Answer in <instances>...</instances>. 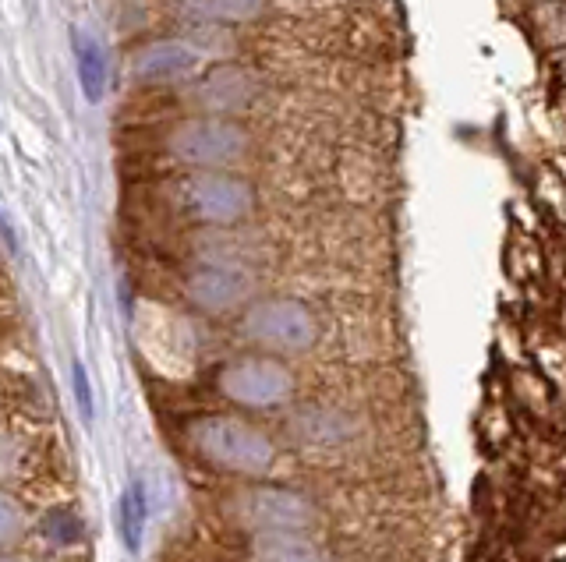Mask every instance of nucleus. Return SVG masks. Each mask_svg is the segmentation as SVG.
Wrapping results in <instances>:
<instances>
[{"instance_id":"obj_1","label":"nucleus","mask_w":566,"mask_h":562,"mask_svg":"<svg viewBox=\"0 0 566 562\" xmlns=\"http://www.w3.org/2000/svg\"><path fill=\"white\" fill-rule=\"evenodd\" d=\"M184 449L202 467L216 474H227L230 481H262L273 478L283 464V453L273 432L248 414L238 411H209L195 414L181 428Z\"/></svg>"},{"instance_id":"obj_2","label":"nucleus","mask_w":566,"mask_h":562,"mask_svg":"<svg viewBox=\"0 0 566 562\" xmlns=\"http://www.w3.org/2000/svg\"><path fill=\"white\" fill-rule=\"evenodd\" d=\"M220 520L241 538L255 534H319L326 527V509L319 495L291 481H230L216 495Z\"/></svg>"},{"instance_id":"obj_3","label":"nucleus","mask_w":566,"mask_h":562,"mask_svg":"<svg viewBox=\"0 0 566 562\" xmlns=\"http://www.w3.org/2000/svg\"><path fill=\"white\" fill-rule=\"evenodd\" d=\"M280 446L322 467L354 464L372 453L375 425L365 411L337 400H308L283 411Z\"/></svg>"},{"instance_id":"obj_4","label":"nucleus","mask_w":566,"mask_h":562,"mask_svg":"<svg viewBox=\"0 0 566 562\" xmlns=\"http://www.w3.org/2000/svg\"><path fill=\"white\" fill-rule=\"evenodd\" d=\"M234 319L248 350L287 357V361L315 354L326 336L322 312L298 294H259Z\"/></svg>"},{"instance_id":"obj_5","label":"nucleus","mask_w":566,"mask_h":562,"mask_svg":"<svg viewBox=\"0 0 566 562\" xmlns=\"http://www.w3.org/2000/svg\"><path fill=\"white\" fill-rule=\"evenodd\" d=\"M213 389L230 411L248 414H283L301 400V379L291 361L262 350H241L220 361Z\"/></svg>"},{"instance_id":"obj_6","label":"nucleus","mask_w":566,"mask_h":562,"mask_svg":"<svg viewBox=\"0 0 566 562\" xmlns=\"http://www.w3.org/2000/svg\"><path fill=\"white\" fill-rule=\"evenodd\" d=\"M177 213L195 227L234 230L259 213V188L234 170H192L177 184Z\"/></svg>"},{"instance_id":"obj_7","label":"nucleus","mask_w":566,"mask_h":562,"mask_svg":"<svg viewBox=\"0 0 566 562\" xmlns=\"http://www.w3.org/2000/svg\"><path fill=\"white\" fill-rule=\"evenodd\" d=\"M181 294L195 312L209 315V319H227L259 297V273L245 259L213 251V255H199L184 266Z\"/></svg>"},{"instance_id":"obj_8","label":"nucleus","mask_w":566,"mask_h":562,"mask_svg":"<svg viewBox=\"0 0 566 562\" xmlns=\"http://www.w3.org/2000/svg\"><path fill=\"white\" fill-rule=\"evenodd\" d=\"M255 149L245 121L220 114H195L167 135V152L188 170H230Z\"/></svg>"},{"instance_id":"obj_9","label":"nucleus","mask_w":566,"mask_h":562,"mask_svg":"<svg viewBox=\"0 0 566 562\" xmlns=\"http://www.w3.org/2000/svg\"><path fill=\"white\" fill-rule=\"evenodd\" d=\"M202 71V54L188 39H153L131 54V75L142 85H174Z\"/></svg>"},{"instance_id":"obj_10","label":"nucleus","mask_w":566,"mask_h":562,"mask_svg":"<svg viewBox=\"0 0 566 562\" xmlns=\"http://www.w3.org/2000/svg\"><path fill=\"white\" fill-rule=\"evenodd\" d=\"M195 99H199V107L206 110V114L238 117V110H245L255 99V78L248 75L245 68L223 64V68L209 71V75L202 78Z\"/></svg>"},{"instance_id":"obj_11","label":"nucleus","mask_w":566,"mask_h":562,"mask_svg":"<svg viewBox=\"0 0 566 562\" xmlns=\"http://www.w3.org/2000/svg\"><path fill=\"white\" fill-rule=\"evenodd\" d=\"M245 562H337L319 534H255L245 538Z\"/></svg>"},{"instance_id":"obj_12","label":"nucleus","mask_w":566,"mask_h":562,"mask_svg":"<svg viewBox=\"0 0 566 562\" xmlns=\"http://www.w3.org/2000/svg\"><path fill=\"white\" fill-rule=\"evenodd\" d=\"M71 50H75V71H78V89H82L85 103H103L110 82V61L103 43L92 32L71 29Z\"/></svg>"},{"instance_id":"obj_13","label":"nucleus","mask_w":566,"mask_h":562,"mask_svg":"<svg viewBox=\"0 0 566 562\" xmlns=\"http://www.w3.org/2000/svg\"><path fill=\"white\" fill-rule=\"evenodd\" d=\"M170 11L195 25H248L262 18L266 0H170Z\"/></svg>"},{"instance_id":"obj_14","label":"nucleus","mask_w":566,"mask_h":562,"mask_svg":"<svg viewBox=\"0 0 566 562\" xmlns=\"http://www.w3.org/2000/svg\"><path fill=\"white\" fill-rule=\"evenodd\" d=\"M32 534V509L15 488L0 485V552L22 548Z\"/></svg>"},{"instance_id":"obj_15","label":"nucleus","mask_w":566,"mask_h":562,"mask_svg":"<svg viewBox=\"0 0 566 562\" xmlns=\"http://www.w3.org/2000/svg\"><path fill=\"white\" fill-rule=\"evenodd\" d=\"M29 460H32L29 442L11 432V428L0 425V485L15 488L29 474Z\"/></svg>"},{"instance_id":"obj_16","label":"nucleus","mask_w":566,"mask_h":562,"mask_svg":"<svg viewBox=\"0 0 566 562\" xmlns=\"http://www.w3.org/2000/svg\"><path fill=\"white\" fill-rule=\"evenodd\" d=\"M117 517H121L124 545H128L131 552H138V548H142V531H146V520L138 517V509H135V502H131L128 492H124L121 502H117Z\"/></svg>"},{"instance_id":"obj_17","label":"nucleus","mask_w":566,"mask_h":562,"mask_svg":"<svg viewBox=\"0 0 566 562\" xmlns=\"http://www.w3.org/2000/svg\"><path fill=\"white\" fill-rule=\"evenodd\" d=\"M71 386H75V400H78V414H82V421H92V414H96V396H92L89 375H85L82 361L71 365Z\"/></svg>"},{"instance_id":"obj_18","label":"nucleus","mask_w":566,"mask_h":562,"mask_svg":"<svg viewBox=\"0 0 566 562\" xmlns=\"http://www.w3.org/2000/svg\"><path fill=\"white\" fill-rule=\"evenodd\" d=\"M0 237H4V244H8V251L11 255H18V237H15V230H11V223L0 216Z\"/></svg>"},{"instance_id":"obj_19","label":"nucleus","mask_w":566,"mask_h":562,"mask_svg":"<svg viewBox=\"0 0 566 562\" xmlns=\"http://www.w3.org/2000/svg\"><path fill=\"white\" fill-rule=\"evenodd\" d=\"M0 562H32L22 555V548H11V552H0Z\"/></svg>"}]
</instances>
